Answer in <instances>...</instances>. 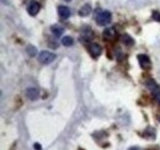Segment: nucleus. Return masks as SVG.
<instances>
[{"label": "nucleus", "mask_w": 160, "mask_h": 150, "mask_svg": "<svg viewBox=\"0 0 160 150\" xmlns=\"http://www.w3.org/2000/svg\"><path fill=\"white\" fill-rule=\"evenodd\" d=\"M111 22V14L108 11H100L96 16V23L99 26H106Z\"/></svg>", "instance_id": "1"}, {"label": "nucleus", "mask_w": 160, "mask_h": 150, "mask_svg": "<svg viewBox=\"0 0 160 150\" xmlns=\"http://www.w3.org/2000/svg\"><path fill=\"white\" fill-rule=\"evenodd\" d=\"M56 59V54L54 53H52V52H49V51H43V52H41L40 54H38V60H40V63L42 64H51L53 60Z\"/></svg>", "instance_id": "2"}, {"label": "nucleus", "mask_w": 160, "mask_h": 150, "mask_svg": "<svg viewBox=\"0 0 160 150\" xmlns=\"http://www.w3.org/2000/svg\"><path fill=\"white\" fill-rule=\"evenodd\" d=\"M138 62H139V65L142 69H150L152 68V62L149 59V57L145 56V54H138Z\"/></svg>", "instance_id": "3"}, {"label": "nucleus", "mask_w": 160, "mask_h": 150, "mask_svg": "<svg viewBox=\"0 0 160 150\" xmlns=\"http://www.w3.org/2000/svg\"><path fill=\"white\" fill-rule=\"evenodd\" d=\"M89 53L91 54L92 58H99L102 53V48L98 43H91V44H89Z\"/></svg>", "instance_id": "4"}, {"label": "nucleus", "mask_w": 160, "mask_h": 150, "mask_svg": "<svg viewBox=\"0 0 160 150\" xmlns=\"http://www.w3.org/2000/svg\"><path fill=\"white\" fill-rule=\"evenodd\" d=\"M40 10H41L40 2H37V1H35V0H32V1L30 2L28 8H27V11H28V14H30L31 16H36Z\"/></svg>", "instance_id": "5"}, {"label": "nucleus", "mask_w": 160, "mask_h": 150, "mask_svg": "<svg viewBox=\"0 0 160 150\" xmlns=\"http://www.w3.org/2000/svg\"><path fill=\"white\" fill-rule=\"evenodd\" d=\"M102 36H103L105 39H107V41H115L116 37H117V32H116L115 28H106L103 31Z\"/></svg>", "instance_id": "6"}, {"label": "nucleus", "mask_w": 160, "mask_h": 150, "mask_svg": "<svg viewBox=\"0 0 160 150\" xmlns=\"http://www.w3.org/2000/svg\"><path fill=\"white\" fill-rule=\"evenodd\" d=\"M26 96H27V98H30L31 101H35V100L38 98L40 91H38V89H36V88H28V89L26 90Z\"/></svg>", "instance_id": "7"}, {"label": "nucleus", "mask_w": 160, "mask_h": 150, "mask_svg": "<svg viewBox=\"0 0 160 150\" xmlns=\"http://www.w3.org/2000/svg\"><path fill=\"white\" fill-rule=\"evenodd\" d=\"M58 15L60 16V19H69V16H70V9L69 8H67V6H64V5H59L58 6Z\"/></svg>", "instance_id": "8"}, {"label": "nucleus", "mask_w": 160, "mask_h": 150, "mask_svg": "<svg viewBox=\"0 0 160 150\" xmlns=\"http://www.w3.org/2000/svg\"><path fill=\"white\" fill-rule=\"evenodd\" d=\"M121 41H122V43L124 46H128V47L133 46V43H134V39L131 37L129 35H127V33H124V35L121 36Z\"/></svg>", "instance_id": "9"}, {"label": "nucleus", "mask_w": 160, "mask_h": 150, "mask_svg": "<svg viewBox=\"0 0 160 150\" xmlns=\"http://www.w3.org/2000/svg\"><path fill=\"white\" fill-rule=\"evenodd\" d=\"M90 12H91V6H90L89 4L82 5V6L80 8V10H79V15H80V16H82V18L88 16Z\"/></svg>", "instance_id": "10"}, {"label": "nucleus", "mask_w": 160, "mask_h": 150, "mask_svg": "<svg viewBox=\"0 0 160 150\" xmlns=\"http://www.w3.org/2000/svg\"><path fill=\"white\" fill-rule=\"evenodd\" d=\"M51 30H52V33L54 35V36H62L63 35V32H64V28L62 27V26H58V25H54V26H52L51 27Z\"/></svg>", "instance_id": "11"}, {"label": "nucleus", "mask_w": 160, "mask_h": 150, "mask_svg": "<svg viewBox=\"0 0 160 150\" xmlns=\"http://www.w3.org/2000/svg\"><path fill=\"white\" fill-rule=\"evenodd\" d=\"M73 43H74V39L70 36H65L62 38V44L65 47H70V46H73Z\"/></svg>", "instance_id": "12"}, {"label": "nucleus", "mask_w": 160, "mask_h": 150, "mask_svg": "<svg viewBox=\"0 0 160 150\" xmlns=\"http://www.w3.org/2000/svg\"><path fill=\"white\" fill-rule=\"evenodd\" d=\"M92 36H94V33H92V31L90 30V28H84V31H82V37H85V42H88V41H90L91 38H92Z\"/></svg>", "instance_id": "13"}, {"label": "nucleus", "mask_w": 160, "mask_h": 150, "mask_svg": "<svg viewBox=\"0 0 160 150\" xmlns=\"http://www.w3.org/2000/svg\"><path fill=\"white\" fill-rule=\"evenodd\" d=\"M27 52H28V54L31 57H36V54H37V48L33 47V46H28L27 47Z\"/></svg>", "instance_id": "14"}, {"label": "nucleus", "mask_w": 160, "mask_h": 150, "mask_svg": "<svg viewBox=\"0 0 160 150\" xmlns=\"http://www.w3.org/2000/svg\"><path fill=\"white\" fill-rule=\"evenodd\" d=\"M153 19L160 22V11H158V10H154L153 11Z\"/></svg>", "instance_id": "15"}, {"label": "nucleus", "mask_w": 160, "mask_h": 150, "mask_svg": "<svg viewBox=\"0 0 160 150\" xmlns=\"http://www.w3.org/2000/svg\"><path fill=\"white\" fill-rule=\"evenodd\" d=\"M154 100H155V101L160 105V91H158V92H155V94H154Z\"/></svg>", "instance_id": "16"}, {"label": "nucleus", "mask_w": 160, "mask_h": 150, "mask_svg": "<svg viewBox=\"0 0 160 150\" xmlns=\"http://www.w3.org/2000/svg\"><path fill=\"white\" fill-rule=\"evenodd\" d=\"M33 148H35L36 150H41V149H42V148H41V145L38 144V143H37V144H35V145H33Z\"/></svg>", "instance_id": "17"}, {"label": "nucleus", "mask_w": 160, "mask_h": 150, "mask_svg": "<svg viewBox=\"0 0 160 150\" xmlns=\"http://www.w3.org/2000/svg\"><path fill=\"white\" fill-rule=\"evenodd\" d=\"M129 150H139V149H138L137 147H134V148H131V149H129Z\"/></svg>", "instance_id": "18"}, {"label": "nucleus", "mask_w": 160, "mask_h": 150, "mask_svg": "<svg viewBox=\"0 0 160 150\" xmlns=\"http://www.w3.org/2000/svg\"><path fill=\"white\" fill-rule=\"evenodd\" d=\"M67 1H72V0H67Z\"/></svg>", "instance_id": "19"}, {"label": "nucleus", "mask_w": 160, "mask_h": 150, "mask_svg": "<svg viewBox=\"0 0 160 150\" xmlns=\"http://www.w3.org/2000/svg\"><path fill=\"white\" fill-rule=\"evenodd\" d=\"M159 121H160V118H159Z\"/></svg>", "instance_id": "20"}]
</instances>
